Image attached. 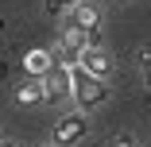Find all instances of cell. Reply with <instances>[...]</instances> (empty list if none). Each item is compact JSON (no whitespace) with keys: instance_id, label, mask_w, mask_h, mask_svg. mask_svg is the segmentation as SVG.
Wrapping results in <instances>:
<instances>
[{"instance_id":"7c38bea8","label":"cell","mask_w":151,"mask_h":147,"mask_svg":"<svg viewBox=\"0 0 151 147\" xmlns=\"http://www.w3.org/2000/svg\"><path fill=\"white\" fill-rule=\"evenodd\" d=\"M0 147H16V143H8V139H0Z\"/></svg>"},{"instance_id":"6da1fadb","label":"cell","mask_w":151,"mask_h":147,"mask_svg":"<svg viewBox=\"0 0 151 147\" xmlns=\"http://www.w3.org/2000/svg\"><path fill=\"white\" fill-rule=\"evenodd\" d=\"M70 77V101L78 105V112H97L101 105H109V81H97V77H89L85 70H66Z\"/></svg>"},{"instance_id":"5bb4252c","label":"cell","mask_w":151,"mask_h":147,"mask_svg":"<svg viewBox=\"0 0 151 147\" xmlns=\"http://www.w3.org/2000/svg\"><path fill=\"white\" fill-rule=\"evenodd\" d=\"M50 147H54V143H50Z\"/></svg>"},{"instance_id":"9c48e42d","label":"cell","mask_w":151,"mask_h":147,"mask_svg":"<svg viewBox=\"0 0 151 147\" xmlns=\"http://www.w3.org/2000/svg\"><path fill=\"white\" fill-rule=\"evenodd\" d=\"M136 62H139V70H143V81H147V89H151V47L136 50Z\"/></svg>"},{"instance_id":"8fae6325","label":"cell","mask_w":151,"mask_h":147,"mask_svg":"<svg viewBox=\"0 0 151 147\" xmlns=\"http://www.w3.org/2000/svg\"><path fill=\"white\" fill-rule=\"evenodd\" d=\"M109 147H136V143H132V136H116V139H109Z\"/></svg>"},{"instance_id":"7a4b0ae2","label":"cell","mask_w":151,"mask_h":147,"mask_svg":"<svg viewBox=\"0 0 151 147\" xmlns=\"http://www.w3.org/2000/svg\"><path fill=\"white\" fill-rule=\"evenodd\" d=\"M85 136H89V116L85 112H62L54 120V128H50V143L54 147H78V143H85Z\"/></svg>"},{"instance_id":"5b68a950","label":"cell","mask_w":151,"mask_h":147,"mask_svg":"<svg viewBox=\"0 0 151 147\" xmlns=\"http://www.w3.org/2000/svg\"><path fill=\"white\" fill-rule=\"evenodd\" d=\"M39 85H43V101H47V105L70 97V77H66V70H47V74L39 77Z\"/></svg>"},{"instance_id":"52a82bcc","label":"cell","mask_w":151,"mask_h":147,"mask_svg":"<svg viewBox=\"0 0 151 147\" xmlns=\"http://www.w3.org/2000/svg\"><path fill=\"white\" fill-rule=\"evenodd\" d=\"M58 43H70V47H78V50H85V47H93V39H89L85 31H78L74 23H62V35H58Z\"/></svg>"},{"instance_id":"ba28073f","label":"cell","mask_w":151,"mask_h":147,"mask_svg":"<svg viewBox=\"0 0 151 147\" xmlns=\"http://www.w3.org/2000/svg\"><path fill=\"white\" fill-rule=\"evenodd\" d=\"M50 66H54V58H50L47 50H35V54H27V74H31V77H43Z\"/></svg>"},{"instance_id":"4fadbf2b","label":"cell","mask_w":151,"mask_h":147,"mask_svg":"<svg viewBox=\"0 0 151 147\" xmlns=\"http://www.w3.org/2000/svg\"><path fill=\"white\" fill-rule=\"evenodd\" d=\"M120 4H128V0H120Z\"/></svg>"},{"instance_id":"3957f363","label":"cell","mask_w":151,"mask_h":147,"mask_svg":"<svg viewBox=\"0 0 151 147\" xmlns=\"http://www.w3.org/2000/svg\"><path fill=\"white\" fill-rule=\"evenodd\" d=\"M66 16H70L66 23H74L78 31H85L89 39H93V47H101V8H97V4H89V0H78V4H74Z\"/></svg>"},{"instance_id":"277c9868","label":"cell","mask_w":151,"mask_h":147,"mask_svg":"<svg viewBox=\"0 0 151 147\" xmlns=\"http://www.w3.org/2000/svg\"><path fill=\"white\" fill-rule=\"evenodd\" d=\"M78 70H85L89 77H97V81H109L112 70H116V62H112L109 47H85L81 58H78Z\"/></svg>"},{"instance_id":"8992f818","label":"cell","mask_w":151,"mask_h":147,"mask_svg":"<svg viewBox=\"0 0 151 147\" xmlns=\"http://www.w3.org/2000/svg\"><path fill=\"white\" fill-rule=\"evenodd\" d=\"M12 101H16L19 108H35V105H47V101H43V85H39V77H27V81H19L16 89H12Z\"/></svg>"},{"instance_id":"30bf717a","label":"cell","mask_w":151,"mask_h":147,"mask_svg":"<svg viewBox=\"0 0 151 147\" xmlns=\"http://www.w3.org/2000/svg\"><path fill=\"white\" fill-rule=\"evenodd\" d=\"M43 4H47V12H50V16H66V12L78 4V0H43Z\"/></svg>"}]
</instances>
